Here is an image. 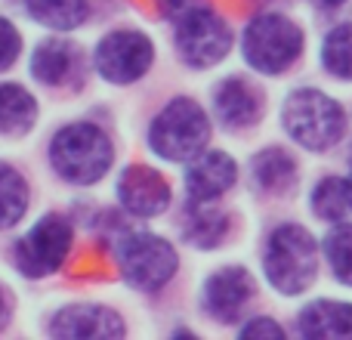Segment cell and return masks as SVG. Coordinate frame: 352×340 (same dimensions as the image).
Listing matches in <instances>:
<instances>
[{
  "mask_svg": "<svg viewBox=\"0 0 352 340\" xmlns=\"http://www.w3.org/2000/svg\"><path fill=\"white\" fill-rule=\"evenodd\" d=\"M281 130L312 155H324L346 140L349 115L340 99L318 87H297L281 103Z\"/></svg>",
  "mask_w": 352,
  "mask_h": 340,
  "instance_id": "cell-1",
  "label": "cell"
},
{
  "mask_svg": "<svg viewBox=\"0 0 352 340\" xmlns=\"http://www.w3.org/2000/svg\"><path fill=\"white\" fill-rule=\"evenodd\" d=\"M318 248L316 235L303 223H278L263 244V275L278 297H300L318 279Z\"/></svg>",
  "mask_w": 352,
  "mask_h": 340,
  "instance_id": "cell-2",
  "label": "cell"
},
{
  "mask_svg": "<svg viewBox=\"0 0 352 340\" xmlns=\"http://www.w3.org/2000/svg\"><path fill=\"white\" fill-rule=\"evenodd\" d=\"M241 59L250 72L263 78H281L300 62L306 50V31L294 16L281 10H266L248 19L241 28Z\"/></svg>",
  "mask_w": 352,
  "mask_h": 340,
  "instance_id": "cell-3",
  "label": "cell"
},
{
  "mask_svg": "<svg viewBox=\"0 0 352 340\" xmlns=\"http://www.w3.org/2000/svg\"><path fill=\"white\" fill-rule=\"evenodd\" d=\"M50 164L72 186H96L115 167V142L93 121H72L50 140Z\"/></svg>",
  "mask_w": 352,
  "mask_h": 340,
  "instance_id": "cell-4",
  "label": "cell"
},
{
  "mask_svg": "<svg viewBox=\"0 0 352 340\" xmlns=\"http://www.w3.org/2000/svg\"><path fill=\"white\" fill-rule=\"evenodd\" d=\"M210 111L195 96H173L148 124V152L167 164H186L188 158L210 146Z\"/></svg>",
  "mask_w": 352,
  "mask_h": 340,
  "instance_id": "cell-5",
  "label": "cell"
},
{
  "mask_svg": "<svg viewBox=\"0 0 352 340\" xmlns=\"http://www.w3.org/2000/svg\"><path fill=\"white\" fill-rule=\"evenodd\" d=\"M121 279L140 294H161L179 273V251L170 238L146 229H127L115 242Z\"/></svg>",
  "mask_w": 352,
  "mask_h": 340,
  "instance_id": "cell-6",
  "label": "cell"
},
{
  "mask_svg": "<svg viewBox=\"0 0 352 340\" xmlns=\"http://www.w3.org/2000/svg\"><path fill=\"white\" fill-rule=\"evenodd\" d=\"M173 50L186 68L210 72L235 50V28L210 3H201L173 22Z\"/></svg>",
  "mask_w": 352,
  "mask_h": 340,
  "instance_id": "cell-7",
  "label": "cell"
},
{
  "mask_svg": "<svg viewBox=\"0 0 352 340\" xmlns=\"http://www.w3.org/2000/svg\"><path fill=\"white\" fill-rule=\"evenodd\" d=\"M155 65V41L140 28H111L93 50V68L105 84L130 87Z\"/></svg>",
  "mask_w": 352,
  "mask_h": 340,
  "instance_id": "cell-8",
  "label": "cell"
},
{
  "mask_svg": "<svg viewBox=\"0 0 352 340\" xmlns=\"http://www.w3.org/2000/svg\"><path fill=\"white\" fill-rule=\"evenodd\" d=\"M74 248V226L62 213L41 217L22 238L16 242L12 260L25 279H47L65 266Z\"/></svg>",
  "mask_w": 352,
  "mask_h": 340,
  "instance_id": "cell-9",
  "label": "cell"
},
{
  "mask_svg": "<svg viewBox=\"0 0 352 340\" xmlns=\"http://www.w3.org/2000/svg\"><path fill=\"white\" fill-rule=\"evenodd\" d=\"M256 297V275L241 263H226L213 269L201 285V312L217 325H235L244 306Z\"/></svg>",
  "mask_w": 352,
  "mask_h": 340,
  "instance_id": "cell-10",
  "label": "cell"
},
{
  "mask_svg": "<svg viewBox=\"0 0 352 340\" xmlns=\"http://www.w3.org/2000/svg\"><path fill=\"white\" fill-rule=\"evenodd\" d=\"M118 204L127 217L136 220H158L170 211L173 186L158 167L152 164H127L118 173L115 182Z\"/></svg>",
  "mask_w": 352,
  "mask_h": 340,
  "instance_id": "cell-11",
  "label": "cell"
},
{
  "mask_svg": "<svg viewBox=\"0 0 352 340\" xmlns=\"http://www.w3.org/2000/svg\"><path fill=\"white\" fill-rule=\"evenodd\" d=\"M238 161L226 149H201L195 158L186 161L182 186H186V204H210L232 192L238 182Z\"/></svg>",
  "mask_w": 352,
  "mask_h": 340,
  "instance_id": "cell-12",
  "label": "cell"
},
{
  "mask_svg": "<svg viewBox=\"0 0 352 340\" xmlns=\"http://www.w3.org/2000/svg\"><path fill=\"white\" fill-rule=\"evenodd\" d=\"M210 111L226 130L232 134H241L250 130L263 121V111H266V96L263 90L248 81L244 74H226L223 81H217L210 96Z\"/></svg>",
  "mask_w": 352,
  "mask_h": 340,
  "instance_id": "cell-13",
  "label": "cell"
},
{
  "mask_svg": "<svg viewBox=\"0 0 352 340\" xmlns=\"http://www.w3.org/2000/svg\"><path fill=\"white\" fill-rule=\"evenodd\" d=\"M50 334L53 337H124L127 325H124L121 312L102 304H72L62 306L50 322Z\"/></svg>",
  "mask_w": 352,
  "mask_h": 340,
  "instance_id": "cell-14",
  "label": "cell"
},
{
  "mask_svg": "<svg viewBox=\"0 0 352 340\" xmlns=\"http://www.w3.org/2000/svg\"><path fill=\"white\" fill-rule=\"evenodd\" d=\"M80 72V50L65 37L41 41L31 53V78L43 87H68Z\"/></svg>",
  "mask_w": 352,
  "mask_h": 340,
  "instance_id": "cell-15",
  "label": "cell"
},
{
  "mask_svg": "<svg viewBox=\"0 0 352 340\" xmlns=\"http://www.w3.org/2000/svg\"><path fill=\"white\" fill-rule=\"evenodd\" d=\"M300 180V164L285 146H266L250 158V182L263 195H291Z\"/></svg>",
  "mask_w": 352,
  "mask_h": 340,
  "instance_id": "cell-16",
  "label": "cell"
},
{
  "mask_svg": "<svg viewBox=\"0 0 352 340\" xmlns=\"http://www.w3.org/2000/svg\"><path fill=\"white\" fill-rule=\"evenodd\" d=\"M300 337H352V304L349 300L318 297L297 312Z\"/></svg>",
  "mask_w": 352,
  "mask_h": 340,
  "instance_id": "cell-17",
  "label": "cell"
},
{
  "mask_svg": "<svg viewBox=\"0 0 352 340\" xmlns=\"http://www.w3.org/2000/svg\"><path fill=\"white\" fill-rule=\"evenodd\" d=\"M232 229V220L226 211H219L217 201L210 204H186L182 211V242L198 251H213L226 242Z\"/></svg>",
  "mask_w": 352,
  "mask_h": 340,
  "instance_id": "cell-18",
  "label": "cell"
},
{
  "mask_svg": "<svg viewBox=\"0 0 352 340\" xmlns=\"http://www.w3.org/2000/svg\"><path fill=\"white\" fill-rule=\"evenodd\" d=\"M31 22L50 31H78L90 19V0H22Z\"/></svg>",
  "mask_w": 352,
  "mask_h": 340,
  "instance_id": "cell-19",
  "label": "cell"
},
{
  "mask_svg": "<svg viewBox=\"0 0 352 340\" xmlns=\"http://www.w3.org/2000/svg\"><path fill=\"white\" fill-rule=\"evenodd\" d=\"M37 99L22 84H0V136H22L37 124Z\"/></svg>",
  "mask_w": 352,
  "mask_h": 340,
  "instance_id": "cell-20",
  "label": "cell"
},
{
  "mask_svg": "<svg viewBox=\"0 0 352 340\" xmlns=\"http://www.w3.org/2000/svg\"><path fill=\"white\" fill-rule=\"evenodd\" d=\"M318 59L328 78L352 84V22H337L328 28L318 47Z\"/></svg>",
  "mask_w": 352,
  "mask_h": 340,
  "instance_id": "cell-21",
  "label": "cell"
},
{
  "mask_svg": "<svg viewBox=\"0 0 352 340\" xmlns=\"http://www.w3.org/2000/svg\"><path fill=\"white\" fill-rule=\"evenodd\" d=\"M331 279L343 288H352V223H331L324 242L318 244Z\"/></svg>",
  "mask_w": 352,
  "mask_h": 340,
  "instance_id": "cell-22",
  "label": "cell"
},
{
  "mask_svg": "<svg viewBox=\"0 0 352 340\" xmlns=\"http://www.w3.org/2000/svg\"><path fill=\"white\" fill-rule=\"evenodd\" d=\"M28 182L12 164L0 161V232L12 229L16 223H22L25 211H28Z\"/></svg>",
  "mask_w": 352,
  "mask_h": 340,
  "instance_id": "cell-23",
  "label": "cell"
},
{
  "mask_svg": "<svg viewBox=\"0 0 352 340\" xmlns=\"http://www.w3.org/2000/svg\"><path fill=\"white\" fill-rule=\"evenodd\" d=\"M309 207L322 223H340L349 213V198H346V189H343V176H334V173L322 176V180L312 186Z\"/></svg>",
  "mask_w": 352,
  "mask_h": 340,
  "instance_id": "cell-24",
  "label": "cell"
},
{
  "mask_svg": "<svg viewBox=\"0 0 352 340\" xmlns=\"http://www.w3.org/2000/svg\"><path fill=\"white\" fill-rule=\"evenodd\" d=\"M19 56H22V34L10 19L0 16V72H10Z\"/></svg>",
  "mask_w": 352,
  "mask_h": 340,
  "instance_id": "cell-25",
  "label": "cell"
},
{
  "mask_svg": "<svg viewBox=\"0 0 352 340\" xmlns=\"http://www.w3.org/2000/svg\"><path fill=\"white\" fill-rule=\"evenodd\" d=\"M235 331L238 337H287V328L281 322H275L272 316H250Z\"/></svg>",
  "mask_w": 352,
  "mask_h": 340,
  "instance_id": "cell-26",
  "label": "cell"
},
{
  "mask_svg": "<svg viewBox=\"0 0 352 340\" xmlns=\"http://www.w3.org/2000/svg\"><path fill=\"white\" fill-rule=\"evenodd\" d=\"M207 3V0H158V12L167 19V22H176L179 16H186L188 10Z\"/></svg>",
  "mask_w": 352,
  "mask_h": 340,
  "instance_id": "cell-27",
  "label": "cell"
},
{
  "mask_svg": "<svg viewBox=\"0 0 352 340\" xmlns=\"http://www.w3.org/2000/svg\"><path fill=\"white\" fill-rule=\"evenodd\" d=\"M349 0H312V6L316 10H322V12H337V10H343Z\"/></svg>",
  "mask_w": 352,
  "mask_h": 340,
  "instance_id": "cell-28",
  "label": "cell"
},
{
  "mask_svg": "<svg viewBox=\"0 0 352 340\" xmlns=\"http://www.w3.org/2000/svg\"><path fill=\"white\" fill-rule=\"evenodd\" d=\"M343 189H346V198H349V211H352V158H349V170L343 176Z\"/></svg>",
  "mask_w": 352,
  "mask_h": 340,
  "instance_id": "cell-29",
  "label": "cell"
},
{
  "mask_svg": "<svg viewBox=\"0 0 352 340\" xmlns=\"http://www.w3.org/2000/svg\"><path fill=\"white\" fill-rule=\"evenodd\" d=\"M6 316H10V300H6L3 288H0V325L6 322Z\"/></svg>",
  "mask_w": 352,
  "mask_h": 340,
  "instance_id": "cell-30",
  "label": "cell"
},
{
  "mask_svg": "<svg viewBox=\"0 0 352 340\" xmlns=\"http://www.w3.org/2000/svg\"><path fill=\"white\" fill-rule=\"evenodd\" d=\"M266 3H291V0H266Z\"/></svg>",
  "mask_w": 352,
  "mask_h": 340,
  "instance_id": "cell-31",
  "label": "cell"
}]
</instances>
